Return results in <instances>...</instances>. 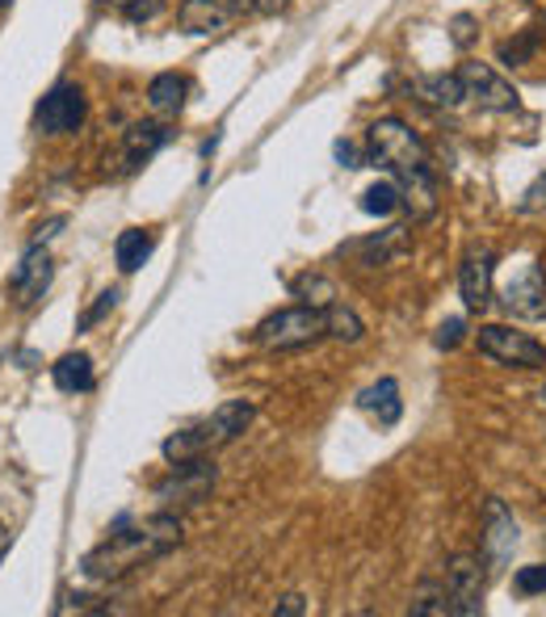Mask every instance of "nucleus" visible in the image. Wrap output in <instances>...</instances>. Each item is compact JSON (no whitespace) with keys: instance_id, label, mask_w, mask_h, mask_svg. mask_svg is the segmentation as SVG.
I'll return each mask as SVG.
<instances>
[{"instance_id":"nucleus-28","label":"nucleus","mask_w":546,"mask_h":617,"mask_svg":"<svg viewBox=\"0 0 546 617\" xmlns=\"http://www.w3.org/2000/svg\"><path fill=\"white\" fill-rule=\"evenodd\" d=\"M463 332H467V324H463V319H446V324L437 328L434 345L437 349H458V345H463Z\"/></svg>"},{"instance_id":"nucleus-10","label":"nucleus","mask_w":546,"mask_h":617,"mask_svg":"<svg viewBox=\"0 0 546 617\" xmlns=\"http://www.w3.org/2000/svg\"><path fill=\"white\" fill-rule=\"evenodd\" d=\"M500 302H505V311L517 319H543L546 316V281H543V269L538 265H526L517 278L505 281V290H500Z\"/></svg>"},{"instance_id":"nucleus-18","label":"nucleus","mask_w":546,"mask_h":617,"mask_svg":"<svg viewBox=\"0 0 546 617\" xmlns=\"http://www.w3.org/2000/svg\"><path fill=\"white\" fill-rule=\"evenodd\" d=\"M51 378H56V387L59 391H68V395H85V391H93V361H89V354H63L51 366Z\"/></svg>"},{"instance_id":"nucleus-14","label":"nucleus","mask_w":546,"mask_h":617,"mask_svg":"<svg viewBox=\"0 0 546 617\" xmlns=\"http://www.w3.org/2000/svg\"><path fill=\"white\" fill-rule=\"evenodd\" d=\"M517 546V521L505 508V500H488L484 508V550H488L492 563H505Z\"/></svg>"},{"instance_id":"nucleus-27","label":"nucleus","mask_w":546,"mask_h":617,"mask_svg":"<svg viewBox=\"0 0 546 617\" xmlns=\"http://www.w3.org/2000/svg\"><path fill=\"white\" fill-rule=\"evenodd\" d=\"M517 210H522V215H543V210H546V172L526 189V193H522Z\"/></svg>"},{"instance_id":"nucleus-20","label":"nucleus","mask_w":546,"mask_h":617,"mask_svg":"<svg viewBox=\"0 0 546 617\" xmlns=\"http://www.w3.org/2000/svg\"><path fill=\"white\" fill-rule=\"evenodd\" d=\"M148 106L160 118H172V113H181V106H186V80L177 72H165L156 76L148 84Z\"/></svg>"},{"instance_id":"nucleus-16","label":"nucleus","mask_w":546,"mask_h":617,"mask_svg":"<svg viewBox=\"0 0 546 617\" xmlns=\"http://www.w3.org/2000/svg\"><path fill=\"white\" fill-rule=\"evenodd\" d=\"M169 143V131H165V122H135L131 131H127V148H122V160H127V169H139L143 160H151L156 151Z\"/></svg>"},{"instance_id":"nucleus-11","label":"nucleus","mask_w":546,"mask_h":617,"mask_svg":"<svg viewBox=\"0 0 546 617\" xmlns=\"http://www.w3.org/2000/svg\"><path fill=\"white\" fill-rule=\"evenodd\" d=\"M236 18H240L236 0H181V9H177V26L186 34H219Z\"/></svg>"},{"instance_id":"nucleus-33","label":"nucleus","mask_w":546,"mask_h":617,"mask_svg":"<svg viewBox=\"0 0 546 617\" xmlns=\"http://www.w3.org/2000/svg\"><path fill=\"white\" fill-rule=\"evenodd\" d=\"M4 555H9V529L0 525V559H4Z\"/></svg>"},{"instance_id":"nucleus-32","label":"nucleus","mask_w":546,"mask_h":617,"mask_svg":"<svg viewBox=\"0 0 546 617\" xmlns=\"http://www.w3.org/2000/svg\"><path fill=\"white\" fill-rule=\"evenodd\" d=\"M337 156H340V165H345V169H361V165H358V151L349 148V143H337Z\"/></svg>"},{"instance_id":"nucleus-1","label":"nucleus","mask_w":546,"mask_h":617,"mask_svg":"<svg viewBox=\"0 0 546 617\" xmlns=\"http://www.w3.org/2000/svg\"><path fill=\"white\" fill-rule=\"evenodd\" d=\"M366 148H370V165L387 169L399 186V206H408L416 223L434 219L437 215V172L429 151L420 143V135L399 122V118H378L375 127L366 131Z\"/></svg>"},{"instance_id":"nucleus-7","label":"nucleus","mask_w":546,"mask_h":617,"mask_svg":"<svg viewBox=\"0 0 546 617\" xmlns=\"http://www.w3.org/2000/svg\"><path fill=\"white\" fill-rule=\"evenodd\" d=\"M215 487V467L207 458H189V462H172V475L156 487V500L169 505H202Z\"/></svg>"},{"instance_id":"nucleus-29","label":"nucleus","mask_w":546,"mask_h":617,"mask_svg":"<svg viewBox=\"0 0 546 617\" xmlns=\"http://www.w3.org/2000/svg\"><path fill=\"white\" fill-rule=\"evenodd\" d=\"M113 302H118V290H106V295H97V307L80 316V328H93V324L106 316V311H113Z\"/></svg>"},{"instance_id":"nucleus-21","label":"nucleus","mask_w":546,"mask_h":617,"mask_svg":"<svg viewBox=\"0 0 546 617\" xmlns=\"http://www.w3.org/2000/svg\"><path fill=\"white\" fill-rule=\"evenodd\" d=\"M324 316H328V337L332 340H349V345H358L366 337V324L358 319V311H349L345 302H328L324 307Z\"/></svg>"},{"instance_id":"nucleus-4","label":"nucleus","mask_w":546,"mask_h":617,"mask_svg":"<svg viewBox=\"0 0 546 617\" xmlns=\"http://www.w3.org/2000/svg\"><path fill=\"white\" fill-rule=\"evenodd\" d=\"M320 337H328V316H324V307H311V302L282 307L257 324V345L269 354H295V349L316 345Z\"/></svg>"},{"instance_id":"nucleus-5","label":"nucleus","mask_w":546,"mask_h":617,"mask_svg":"<svg viewBox=\"0 0 546 617\" xmlns=\"http://www.w3.org/2000/svg\"><path fill=\"white\" fill-rule=\"evenodd\" d=\"M475 340H479V354H488L500 366H517V370H543L546 366V345H538L529 332H513L505 324H484Z\"/></svg>"},{"instance_id":"nucleus-9","label":"nucleus","mask_w":546,"mask_h":617,"mask_svg":"<svg viewBox=\"0 0 546 617\" xmlns=\"http://www.w3.org/2000/svg\"><path fill=\"white\" fill-rule=\"evenodd\" d=\"M441 584H446V593L458 600L463 617H475L484 609V559H479V555H454V559L446 563Z\"/></svg>"},{"instance_id":"nucleus-31","label":"nucleus","mask_w":546,"mask_h":617,"mask_svg":"<svg viewBox=\"0 0 546 617\" xmlns=\"http://www.w3.org/2000/svg\"><path fill=\"white\" fill-rule=\"evenodd\" d=\"M475 21L471 18H454V47H471Z\"/></svg>"},{"instance_id":"nucleus-26","label":"nucleus","mask_w":546,"mask_h":617,"mask_svg":"<svg viewBox=\"0 0 546 617\" xmlns=\"http://www.w3.org/2000/svg\"><path fill=\"white\" fill-rule=\"evenodd\" d=\"M122 4V18L135 21V26H143V21L160 18V9L169 4V0H118Z\"/></svg>"},{"instance_id":"nucleus-12","label":"nucleus","mask_w":546,"mask_h":617,"mask_svg":"<svg viewBox=\"0 0 546 617\" xmlns=\"http://www.w3.org/2000/svg\"><path fill=\"white\" fill-rule=\"evenodd\" d=\"M47 286H51V257H47L42 243H30V252L21 257V265L9 278V290H13L18 307H34L47 295Z\"/></svg>"},{"instance_id":"nucleus-2","label":"nucleus","mask_w":546,"mask_h":617,"mask_svg":"<svg viewBox=\"0 0 546 617\" xmlns=\"http://www.w3.org/2000/svg\"><path fill=\"white\" fill-rule=\"evenodd\" d=\"M181 546V521L172 512H156L148 521L118 525L106 543L85 555V576L93 580H118L135 567H148V563L165 559L169 550Z\"/></svg>"},{"instance_id":"nucleus-36","label":"nucleus","mask_w":546,"mask_h":617,"mask_svg":"<svg viewBox=\"0 0 546 617\" xmlns=\"http://www.w3.org/2000/svg\"><path fill=\"white\" fill-rule=\"evenodd\" d=\"M543 404H546V387H543Z\"/></svg>"},{"instance_id":"nucleus-13","label":"nucleus","mask_w":546,"mask_h":617,"mask_svg":"<svg viewBox=\"0 0 546 617\" xmlns=\"http://www.w3.org/2000/svg\"><path fill=\"white\" fill-rule=\"evenodd\" d=\"M492 248H471L463 257V269H458V295L467 302V311H484L492 302Z\"/></svg>"},{"instance_id":"nucleus-24","label":"nucleus","mask_w":546,"mask_h":617,"mask_svg":"<svg viewBox=\"0 0 546 617\" xmlns=\"http://www.w3.org/2000/svg\"><path fill=\"white\" fill-rule=\"evenodd\" d=\"M538 51V34H522V38H509V42H500V63H509V68H522L529 63Z\"/></svg>"},{"instance_id":"nucleus-34","label":"nucleus","mask_w":546,"mask_h":617,"mask_svg":"<svg viewBox=\"0 0 546 617\" xmlns=\"http://www.w3.org/2000/svg\"><path fill=\"white\" fill-rule=\"evenodd\" d=\"M240 4V13H248V9H257V0H236Z\"/></svg>"},{"instance_id":"nucleus-25","label":"nucleus","mask_w":546,"mask_h":617,"mask_svg":"<svg viewBox=\"0 0 546 617\" xmlns=\"http://www.w3.org/2000/svg\"><path fill=\"white\" fill-rule=\"evenodd\" d=\"M513 584H517L522 597H538V593H546V563H529V567H522Z\"/></svg>"},{"instance_id":"nucleus-8","label":"nucleus","mask_w":546,"mask_h":617,"mask_svg":"<svg viewBox=\"0 0 546 617\" xmlns=\"http://www.w3.org/2000/svg\"><path fill=\"white\" fill-rule=\"evenodd\" d=\"M85 93H80V84H56L51 93L38 101V113H34V122H38V131L42 135H72L80 131V122H85Z\"/></svg>"},{"instance_id":"nucleus-3","label":"nucleus","mask_w":546,"mask_h":617,"mask_svg":"<svg viewBox=\"0 0 546 617\" xmlns=\"http://www.w3.org/2000/svg\"><path fill=\"white\" fill-rule=\"evenodd\" d=\"M252 416H257V404H252V399H227V404H219V408L210 411L207 420L172 432L169 441H165V458H169V462L202 458L207 449H219V446H227V441H236V437L252 425Z\"/></svg>"},{"instance_id":"nucleus-6","label":"nucleus","mask_w":546,"mask_h":617,"mask_svg":"<svg viewBox=\"0 0 546 617\" xmlns=\"http://www.w3.org/2000/svg\"><path fill=\"white\" fill-rule=\"evenodd\" d=\"M458 80H463V89H467V101H475L479 110L513 113L517 106H522L517 89H513L509 80L496 72L492 63H479V59L463 63V68H458Z\"/></svg>"},{"instance_id":"nucleus-22","label":"nucleus","mask_w":546,"mask_h":617,"mask_svg":"<svg viewBox=\"0 0 546 617\" xmlns=\"http://www.w3.org/2000/svg\"><path fill=\"white\" fill-rule=\"evenodd\" d=\"M295 299L311 302V307H328V302H337V286L328 278H320V273H302L295 281Z\"/></svg>"},{"instance_id":"nucleus-15","label":"nucleus","mask_w":546,"mask_h":617,"mask_svg":"<svg viewBox=\"0 0 546 617\" xmlns=\"http://www.w3.org/2000/svg\"><path fill=\"white\" fill-rule=\"evenodd\" d=\"M358 408L370 416V420H378L383 429H391L399 416H404V399H399V382L396 378H378V382H370L366 391L358 395Z\"/></svg>"},{"instance_id":"nucleus-35","label":"nucleus","mask_w":546,"mask_h":617,"mask_svg":"<svg viewBox=\"0 0 546 617\" xmlns=\"http://www.w3.org/2000/svg\"><path fill=\"white\" fill-rule=\"evenodd\" d=\"M4 4H9V0H0V9H4Z\"/></svg>"},{"instance_id":"nucleus-17","label":"nucleus","mask_w":546,"mask_h":617,"mask_svg":"<svg viewBox=\"0 0 546 617\" xmlns=\"http://www.w3.org/2000/svg\"><path fill=\"white\" fill-rule=\"evenodd\" d=\"M413 93L420 97L425 106H434V110H458V106L467 101V89H463L458 76H420L413 84Z\"/></svg>"},{"instance_id":"nucleus-30","label":"nucleus","mask_w":546,"mask_h":617,"mask_svg":"<svg viewBox=\"0 0 546 617\" xmlns=\"http://www.w3.org/2000/svg\"><path fill=\"white\" fill-rule=\"evenodd\" d=\"M299 614H307V600L299 593H290V597H282L274 605V617H299Z\"/></svg>"},{"instance_id":"nucleus-23","label":"nucleus","mask_w":546,"mask_h":617,"mask_svg":"<svg viewBox=\"0 0 546 617\" xmlns=\"http://www.w3.org/2000/svg\"><path fill=\"white\" fill-rule=\"evenodd\" d=\"M396 206H399L396 181H378V186H370L361 193V210H366V215H378V219H387Z\"/></svg>"},{"instance_id":"nucleus-19","label":"nucleus","mask_w":546,"mask_h":617,"mask_svg":"<svg viewBox=\"0 0 546 617\" xmlns=\"http://www.w3.org/2000/svg\"><path fill=\"white\" fill-rule=\"evenodd\" d=\"M151 252H156V236L143 231V227H127V231L113 240V261H118L122 273H135L139 265L148 261Z\"/></svg>"}]
</instances>
